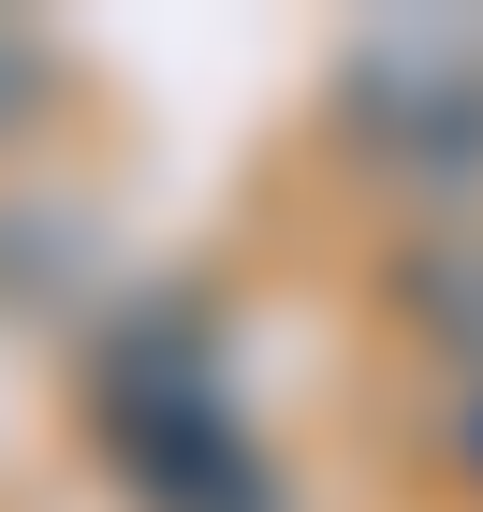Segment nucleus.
<instances>
[{"mask_svg": "<svg viewBox=\"0 0 483 512\" xmlns=\"http://www.w3.org/2000/svg\"><path fill=\"white\" fill-rule=\"evenodd\" d=\"M0 88H15V44H0Z\"/></svg>", "mask_w": 483, "mask_h": 512, "instance_id": "nucleus-1", "label": "nucleus"}]
</instances>
